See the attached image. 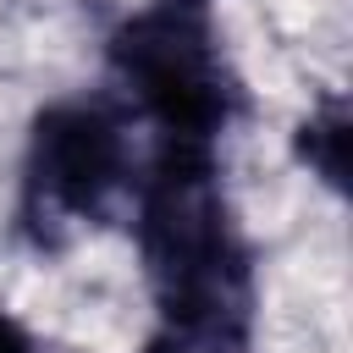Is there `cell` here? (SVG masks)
Instances as JSON below:
<instances>
[{
  "instance_id": "6da1fadb",
  "label": "cell",
  "mask_w": 353,
  "mask_h": 353,
  "mask_svg": "<svg viewBox=\"0 0 353 353\" xmlns=\"http://www.w3.org/2000/svg\"><path fill=\"white\" fill-rule=\"evenodd\" d=\"M127 210L149 287L143 353H254L259 276L221 149L143 143Z\"/></svg>"
},
{
  "instance_id": "7a4b0ae2",
  "label": "cell",
  "mask_w": 353,
  "mask_h": 353,
  "mask_svg": "<svg viewBox=\"0 0 353 353\" xmlns=\"http://www.w3.org/2000/svg\"><path fill=\"white\" fill-rule=\"evenodd\" d=\"M105 66L143 143L221 149L243 116V77L215 0H138L110 28Z\"/></svg>"
},
{
  "instance_id": "3957f363",
  "label": "cell",
  "mask_w": 353,
  "mask_h": 353,
  "mask_svg": "<svg viewBox=\"0 0 353 353\" xmlns=\"http://www.w3.org/2000/svg\"><path fill=\"white\" fill-rule=\"evenodd\" d=\"M143 138L127 105L99 94H61L33 110L17 165V232L55 254L110 226L138 188Z\"/></svg>"
},
{
  "instance_id": "277c9868",
  "label": "cell",
  "mask_w": 353,
  "mask_h": 353,
  "mask_svg": "<svg viewBox=\"0 0 353 353\" xmlns=\"http://www.w3.org/2000/svg\"><path fill=\"white\" fill-rule=\"evenodd\" d=\"M292 154H298V165H309L314 182H325L331 193H342V171H347V110H342V99H320L298 121Z\"/></svg>"
},
{
  "instance_id": "5b68a950",
  "label": "cell",
  "mask_w": 353,
  "mask_h": 353,
  "mask_svg": "<svg viewBox=\"0 0 353 353\" xmlns=\"http://www.w3.org/2000/svg\"><path fill=\"white\" fill-rule=\"evenodd\" d=\"M0 353H50L17 314H0Z\"/></svg>"
}]
</instances>
